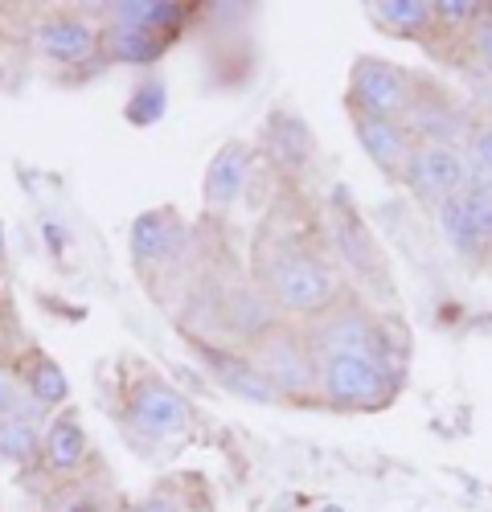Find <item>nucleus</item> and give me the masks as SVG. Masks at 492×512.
I'll use <instances>...</instances> for the list:
<instances>
[{
  "instance_id": "nucleus-1",
  "label": "nucleus",
  "mask_w": 492,
  "mask_h": 512,
  "mask_svg": "<svg viewBox=\"0 0 492 512\" xmlns=\"http://www.w3.org/2000/svg\"><path fill=\"white\" fill-rule=\"evenodd\" d=\"M312 213L316 209L296 205L292 197L279 201L251 250V275L263 295L279 308L283 320L304 324L337 308L349 295L345 271L324 242V222H316Z\"/></svg>"
},
{
  "instance_id": "nucleus-2",
  "label": "nucleus",
  "mask_w": 492,
  "mask_h": 512,
  "mask_svg": "<svg viewBox=\"0 0 492 512\" xmlns=\"http://www.w3.org/2000/svg\"><path fill=\"white\" fill-rule=\"evenodd\" d=\"M304 328H308V340L316 353H361V357L390 365L394 373H402V365H406V340L398 336L394 320H386L378 308L353 300V291L337 308H328L324 316H316Z\"/></svg>"
},
{
  "instance_id": "nucleus-3",
  "label": "nucleus",
  "mask_w": 492,
  "mask_h": 512,
  "mask_svg": "<svg viewBox=\"0 0 492 512\" xmlns=\"http://www.w3.org/2000/svg\"><path fill=\"white\" fill-rule=\"evenodd\" d=\"M251 365L271 381L279 402H320V361L308 340V328L296 320H279L259 340L242 349Z\"/></svg>"
},
{
  "instance_id": "nucleus-4",
  "label": "nucleus",
  "mask_w": 492,
  "mask_h": 512,
  "mask_svg": "<svg viewBox=\"0 0 492 512\" xmlns=\"http://www.w3.org/2000/svg\"><path fill=\"white\" fill-rule=\"evenodd\" d=\"M320 222H324V242L333 250L341 271H349L374 295H394V275H390V263L382 254V242L374 238L369 222L361 218L357 201L345 189H333L328 205L320 209Z\"/></svg>"
},
{
  "instance_id": "nucleus-5",
  "label": "nucleus",
  "mask_w": 492,
  "mask_h": 512,
  "mask_svg": "<svg viewBox=\"0 0 492 512\" xmlns=\"http://www.w3.org/2000/svg\"><path fill=\"white\" fill-rule=\"evenodd\" d=\"M320 361V406L328 410H386L398 398L402 373L361 353H316Z\"/></svg>"
},
{
  "instance_id": "nucleus-6",
  "label": "nucleus",
  "mask_w": 492,
  "mask_h": 512,
  "mask_svg": "<svg viewBox=\"0 0 492 512\" xmlns=\"http://www.w3.org/2000/svg\"><path fill=\"white\" fill-rule=\"evenodd\" d=\"M439 234L447 246L460 254L468 267H488L492 263V181L472 177L456 197H447L435 209Z\"/></svg>"
},
{
  "instance_id": "nucleus-7",
  "label": "nucleus",
  "mask_w": 492,
  "mask_h": 512,
  "mask_svg": "<svg viewBox=\"0 0 492 512\" xmlns=\"http://www.w3.org/2000/svg\"><path fill=\"white\" fill-rule=\"evenodd\" d=\"M468 181H472V164H468L464 144L415 140V152H410V164H406L402 185L415 193L423 205L439 209L447 197H456Z\"/></svg>"
},
{
  "instance_id": "nucleus-8",
  "label": "nucleus",
  "mask_w": 492,
  "mask_h": 512,
  "mask_svg": "<svg viewBox=\"0 0 492 512\" xmlns=\"http://www.w3.org/2000/svg\"><path fill=\"white\" fill-rule=\"evenodd\" d=\"M415 91H419V78L386 58H357L349 70V107L369 115L406 123L410 107H415Z\"/></svg>"
},
{
  "instance_id": "nucleus-9",
  "label": "nucleus",
  "mask_w": 492,
  "mask_h": 512,
  "mask_svg": "<svg viewBox=\"0 0 492 512\" xmlns=\"http://www.w3.org/2000/svg\"><path fill=\"white\" fill-rule=\"evenodd\" d=\"M128 418L144 439H156V443H173V439L189 435V422H193L189 402L156 373L136 381V390L128 398Z\"/></svg>"
},
{
  "instance_id": "nucleus-10",
  "label": "nucleus",
  "mask_w": 492,
  "mask_h": 512,
  "mask_svg": "<svg viewBox=\"0 0 492 512\" xmlns=\"http://www.w3.org/2000/svg\"><path fill=\"white\" fill-rule=\"evenodd\" d=\"M128 246H132V263H136L140 275L173 267L189 246V226L177 218L173 209H144L132 222Z\"/></svg>"
},
{
  "instance_id": "nucleus-11",
  "label": "nucleus",
  "mask_w": 492,
  "mask_h": 512,
  "mask_svg": "<svg viewBox=\"0 0 492 512\" xmlns=\"http://www.w3.org/2000/svg\"><path fill=\"white\" fill-rule=\"evenodd\" d=\"M349 123H353V136H357L361 152L374 160L390 181H402L410 152H415V132H410L402 119L369 115V111H357V107H349Z\"/></svg>"
},
{
  "instance_id": "nucleus-12",
  "label": "nucleus",
  "mask_w": 492,
  "mask_h": 512,
  "mask_svg": "<svg viewBox=\"0 0 492 512\" xmlns=\"http://www.w3.org/2000/svg\"><path fill=\"white\" fill-rule=\"evenodd\" d=\"M255 156H259L255 144H242V140L222 144L210 156V164H205V185H201L205 205H210V209H234L242 201V193L251 189Z\"/></svg>"
},
{
  "instance_id": "nucleus-13",
  "label": "nucleus",
  "mask_w": 492,
  "mask_h": 512,
  "mask_svg": "<svg viewBox=\"0 0 492 512\" xmlns=\"http://www.w3.org/2000/svg\"><path fill=\"white\" fill-rule=\"evenodd\" d=\"M263 156L287 177H300L304 168L316 156V136L308 132V123L292 111H271V119L263 123V136H259Z\"/></svg>"
},
{
  "instance_id": "nucleus-14",
  "label": "nucleus",
  "mask_w": 492,
  "mask_h": 512,
  "mask_svg": "<svg viewBox=\"0 0 492 512\" xmlns=\"http://www.w3.org/2000/svg\"><path fill=\"white\" fill-rule=\"evenodd\" d=\"M33 50L58 66H78L103 50V37L82 17H46L33 29Z\"/></svg>"
},
{
  "instance_id": "nucleus-15",
  "label": "nucleus",
  "mask_w": 492,
  "mask_h": 512,
  "mask_svg": "<svg viewBox=\"0 0 492 512\" xmlns=\"http://www.w3.org/2000/svg\"><path fill=\"white\" fill-rule=\"evenodd\" d=\"M197 353H201V361L210 365V373L222 381L230 394H238V398H246V402L279 406V394L271 390V381L251 365V357H246L242 349H234V345H218V349L197 345Z\"/></svg>"
},
{
  "instance_id": "nucleus-16",
  "label": "nucleus",
  "mask_w": 492,
  "mask_h": 512,
  "mask_svg": "<svg viewBox=\"0 0 492 512\" xmlns=\"http://www.w3.org/2000/svg\"><path fill=\"white\" fill-rule=\"evenodd\" d=\"M91 451V439H87V426L78 422L74 410H62L46 422V435H41V467L54 476H74L82 459Z\"/></svg>"
},
{
  "instance_id": "nucleus-17",
  "label": "nucleus",
  "mask_w": 492,
  "mask_h": 512,
  "mask_svg": "<svg viewBox=\"0 0 492 512\" xmlns=\"http://www.w3.org/2000/svg\"><path fill=\"white\" fill-rule=\"evenodd\" d=\"M119 25H136L144 33H156V37H177L189 21V5H173V0H119L111 9Z\"/></svg>"
},
{
  "instance_id": "nucleus-18",
  "label": "nucleus",
  "mask_w": 492,
  "mask_h": 512,
  "mask_svg": "<svg viewBox=\"0 0 492 512\" xmlns=\"http://www.w3.org/2000/svg\"><path fill=\"white\" fill-rule=\"evenodd\" d=\"M46 414H50V410L33 406V410H25V414H13V418L0 422V459L17 463V467L33 463V459L41 455V435H46V422H50Z\"/></svg>"
},
{
  "instance_id": "nucleus-19",
  "label": "nucleus",
  "mask_w": 492,
  "mask_h": 512,
  "mask_svg": "<svg viewBox=\"0 0 492 512\" xmlns=\"http://www.w3.org/2000/svg\"><path fill=\"white\" fill-rule=\"evenodd\" d=\"M17 377L25 381V390H29V398L41 406V410H50V406H62L66 402V394H70V381H66V373H62V365L58 361H50L46 353H25V357H17Z\"/></svg>"
},
{
  "instance_id": "nucleus-20",
  "label": "nucleus",
  "mask_w": 492,
  "mask_h": 512,
  "mask_svg": "<svg viewBox=\"0 0 492 512\" xmlns=\"http://www.w3.org/2000/svg\"><path fill=\"white\" fill-rule=\"evenodd\" d=\"M169 46H173L169 37H156V33H144L136 25H119V21H111V29L103 37L107 58L111 62H123V66H148V62H156Z\"/></svg>"
},
{
  "instance_id": "nucleus-21",
  "label": "nucleus",
  "mask_w": 492,
  "mask_h": 512,
  "mask_svg": "<svg viewBox=\"0 0 492 512\" xmlns=\"http://www.w3.org/2000/svg\"><path fill=\"white\" fill-rule=\"evenodd\" d=\"M374 25L398 33V37H427L435 29V5L431 0H378L365 9Z\"/></svg>"
},
{
  "instance_id": "nucleus-22",
  "label": "nucleus",
  "mask_w": 492,
  "mask_h": 512,
  "mask_svg": "<svg viewBox=\"0 0 492 512\" xmlns=\"http://www.w3.org/2000/svg\"><path fill=\"white\" fill-rule=\"evenodd\" d=\"M50 512H111V496L87 480V476H70L50 500H46Z\"/></svg>"
},
{
  "instance_id": "nucleus-23",
  "label": "nucleus",
  "mask_w": 492,
  "mask_h": 512,
  "mask_svg": "<svg viewBox=\"0 0 492 512\" xmlns=\"http://www.w3.org/2000/svg\"><path fill=\"white\" fill-rule=\"evenodd\" d=\"M480 13H484V0H439L435 5V29L468 33Z\"/></svg>"
},
{
  "instance_id": "nucleus-24",
  "label": "nucleus",
  "mask_w": 492,
  "mask_h": 512,
  "mask_svg": "<svg viewBox=\"0 0 492 512\" xmlns=\"http://www.w3.org/2000/svg\"><path fill=\"white\" fill-rule=\"evenodd\" d=\"M464 152H468V164H472V177L492 181V119L472 127L468 140H464Z\"/></svg>"
},
{
  "instance_id": "nucleus-25",
  "label": "nucleus",
  "mask_w": 492,
  "mask_h": 512,
  "mask_svg": "<svg viewBox=\"0 0 492 512\" xmlns=\"http://www.w3.org/2000/svg\"><path fill=\"white\" fill-rule=\"evenodd\" d=\"M33 406L37 402L29 398V390H25V381L17 377V369L13 365H0V422L13 418V414H25Z\"/></svg>"
},
{
  "instance_id": "nucleus-26",
  "label": "nucleus",
  "mask_w": 492,
  "mask_h": 512,
  "mask_svg": "<svg viewBox=\"0 0 492 512\" xmlns=\"http://www.w3.org/2000/svg\"><path fill=\"white\" fill-rule=\"evenodd\" d=\"M160 111H164V87H160V78H144L140 87L132 91L128 119H132V123H156Z\"/></svg>"
},
{
  "instance_id": "nucleus-27",
  "label": "nucleus",
  "mask_w": 492,
  "mask_h": 512,
  "mask_svg": "<svg viewBox=\"0 0 492 512\" xmlns=\"http://www.w3.org/2000/svg\"><path fill=\"white\" fill-rule=\"evenodd\" d=\"M468 50L492 74V5H484V13L476 17V25L468 29Z\"/></svg>"
},
{
  "instance_id": "nucleus-28",
  "label": "nucleus",
  "mask_w": 492,
  "mask_h": 512,
  "mask_svg": "<svg viewBox=\"0 0 492 512\" xmlns=\"http://www.w3.org/2000/svg\"><path fill=\"white\" fill-rule=\"evenodd\" d=\"M21 332H17V320H13V308L0 300V365H17V353H21Z\"/></svg>"
},
{
  "instance_id": "nucleus-29",
  "label": "nucleus",
  "mask_w": 492,
  "mask_h": 512,
  "mask_svg": "<svg viewBox=\"0 0 492 512\" xmlns=\"http://www.w3.org/2000/svg\"><path fill=\"white\" fill-rule=\"evenodd\" d=\"M136 512H173L169 504H164V500H152V504H140Z\"/></svg>"
},
{
  "instance_id": "nucleus-30",
  "label": "nucleus",
  "mask_w": 492,
  "mask_h": 512,
  "mask_svg": "<svg viewBox=\"0 0 492 512\" xmlns=\"http://www.w3.org/2000/svg\"><path fill=\"white\" fill-rule=\"evenodd\" d=\"M0 259H5V226H0Z\"/></svg>"
}]
</instances>
